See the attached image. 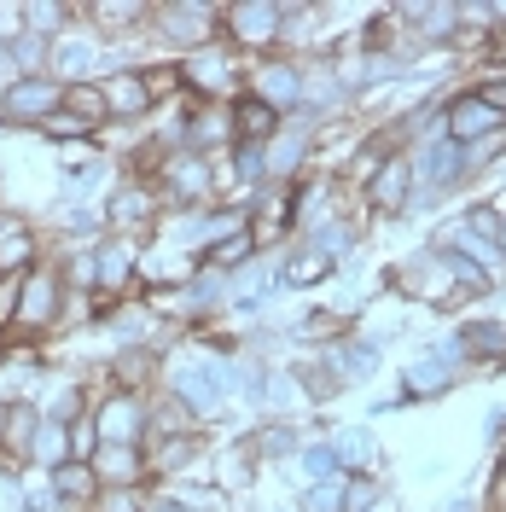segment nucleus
<instances>
[{
  "label": "nucleus",
  "mask_w": 506,
  "mask_h": 512,
  "mask_svg": "<svg viewBox=\"0 0 506 512\" xmlns=\"http://www.w3.org/2000/svg\"><path fill=\"white\" fill-rule=\"evenodd\" d=\"M35 431H41V425H35L30 408H12V414H6V437H12V448H30Z\"/></svg>",
  "instance_id": "22"
},
{
  "label": "nucleus",
  "mask_w": 506,
  "mask_h": 512,
  "mask_svg": "<svg viewBox=\"0 0 506 512\" xmlns=\"http://www.w3.org/2000/svg\"><path fill=\"white\" fill-rule=\"evenodd\" d=\"M94 437L105 448H128L140 437V402H128V396H111L105 408L94 414Z\"/></svg>",
  "instance_id": "3"
},
{
  "label": "nucleus",
  "mask_w": 506,
  "mask_h": 512,
  "mask_svg": "<svg viewBox=\"0 0 506 512\" xmlns=\"http://www.w3.org/2000/svg\"><path fill=\"white\" fill-rule=\"evenodd\" d=\"M477 99H483L489 111H506V82H495V88H483V94H477Z\"/></svg>",
  "instance_id": "38"
},
{
  "label": "nucleus",
  "mask_w": 506,
  "mask_h": 512,
  "mask_svg": "<svg viewBox=\"0 0 506 512\" xmlns=\"http://www.w3.org/2000/svg\"><path fill=\"white\" fill-rule=\"evenodd\" d=\"M303 94V82H297V70H285V64H268V70H262V105H268V111H274V105H291V99Z\"/></svg>",
  "instance_id": "10"
},
{
  "label": "nucleus",
  "mask_w": 506,
  "mask_h": 512,
  "mask_svg": "<svg viewBox=\"0 0 506 512\" xmlns=\"http://www.w3.org/2000/svg\"><path fill=\"white\" fill-rule=\"evenodd\" d=\"M268 128H274V111H268L262 99H245V105H239V134H245V146H256Z\"/></svg>",
  "instance_id": "15"
},
{
  "label": "nucleus",
  "mask_w": 506,
  "mask_h": 512,
  "mask_svg": "<svg viewBox=\"0 0 506 512\" xmlns=\"http://www.w3.org/2000/svg\"><path fill=\"white\" fill-rule=\"evenodd\" d=\"M454 158H460L454 146H437V152L425 158V181H448V175H454Z\"/></svg>",
  "instance_id": "28"
},
{
  "label": "nucleus",
  "mask_w": 506,
  "mask_h": 512,
  "mask_svg": "<svg viewBox=\"0 0 506 512\" xmlns=\"http://www.w3.org/2000/svg\"><path fill=\"white\" fill-rule=\"evenodd\" d=\"M274 30H280V6H268V0L233 6V35H239V41H268Z\"/></svg>",
  "instance_id": "7"
},
{
  "label": "nucleus",
  "mask_w": 506,
  "mask_h": 512,
  "mask_svg": "<svg viewBox=\"0 0 506 512\" xmlns=\"http://www.w3.org/2000/svg\"><path fill=\"white\" fill-rule=\"evenodd\" d=\"M59 88L53 82H41V76H24V82H12L6 94H0V117L6 123H47V111L59 105Z\"/></svg>",
  "instance_id": "1"
},
{
  "label": "nucleus",
  "mask_w": 506,
  "mask_h": 512,
  "mask_svg": "<svg viewBox=\"0 0 506 512\" xmlns=\"http://www.w3.org/2000/svg\"><path fill=\"white\" fill-rule=\"evenodd\" d=\"M344 361H349V373H367V367H379V350H367V344H355V350H349Z\"/></svg>",
  "instance_id": "36"
},
{
  "label": "nucleus",
  "mask_w": 506,
  "mask_h": 512,
  "mask_svg": "<svg viewBox=\"0 0 506 512\" xmlns=\"http://www.w3.org/2000/svg\"><path fill=\"white\" fill-rule=\"evenodd\" d=\"M12 303H18V286H12V280H6V286H0V320L12 315Z\"/></svg>",
  "instance_id": "40"
},
{
  "label": "nucleus",
  "mask_w": 506,
  "mask_h": 512,
  "mask_svg": "<svg viewBox=\"0 0 506 512\" xmlns=\"http://www.w3.org/2000/svg\"><path fill=\"white\" fill-rule=\"evenodd\" d=\"M262 448H268V454H285V448H291V431H268V437H262Z\"/></svg>",
  "instance_id": "39"
},
{
  "label": "nucleus",
  "mask_w": 506,
  "mask_h": 512,
  "mask_svg": "<svg viewBox=\"0 0 506 512\" xmlns=\"http://www.w3.org/2000/svg\"><path fill=\"white\" fill-rule=\"evenodd\" d=\"M448 128H454V140H483V134H495V128H501V111H489L477 94H466V99H454Z\"/></svg>",
  "instance_id": "5"
},
{
  "label": "nucleus",
  "mask_w": 506,
  "mask_h": 512,
  "mask_svg": "<svg viewBox=\"0 0 506 512\" xmlns=\"http://www.w3.org/2000/svg\"><path fill=\"white\" fill-rule=\"evenodd\" d=\"M454 350H460V344H437L431 355H419V361H413V367H408V390H413V396H437V390L454 379Z\"/></svg>",
  "instance_id": "4"
},
{
  "label": "nucleus",
  "mask_w": 506,
  "mask_h": 512,
  "mask_svg": "<svg viewBox=\"0 0 506 512\" xmlns=\"http://www.w3.org/2000/svg\"><path fill=\"white\" fill-rule=\"evenodd\" d=\"M99 466H105V472H117V478H128V472H134V448H105V454H99Z\"/></svg>",
  "instance_id": "31"
},
{
  "label": "nucleus",
  "mask_w": 506,
  "mask_h": 512,
  "mask_svg": "<svg viewBox=\"0 0 506 512\" xmlns=\"http://www.w3.org/2000/svg\"><path fill=\"white\" fill-rule=\"evenodd\" d=\"M24 18H30V24H41V30H47V24H59V6H30Z\"/></svg>",
  "instance_id": "37"
},
{
  "label": "nucleus",
  "mask_w": 506,
  "mask_h": 512,
  "mask_svg": "<svg viewBox=\"0 0 506 512\" xmlns=\"http://www.w3.org/2000/svg\"><path fill=\"white\" fill-rule=\"evenodd\" d=\"M53 483H59V495H88V483H94V466H82V460H64L59 472H53Z\"/></svg>",
  "instance_id": "20"
},
{
  "label": "nucleus",
  "mask_w": 506,
  "mask_h": 512,
  "mask_svg": "<svg viewBox=\"0 0 506 512\" xmlns=\"http://www.w3.org/2000/svg\"><path fill=\"white\" fill-rule=\"evenodd\" d=\"M338 507H344V483L320 478L315 489H309V512H338Z\"/></svg>",
  "instance_id": "23"
},
{
  "label": "nucleus",
  "mask_w": 506,
  "mask_h": 512,
  "mask_svg": "<svg viewBox=\"0 0 506 512\" xmlns=\"http://www.w3.org/2000/svg\"><path fill=\"white\" fill-rule=\"evenodd\" d=\"M373 512H384V507H373Z\"/></svg>",
  "instance_id": "42"
},
{
  "label": "nucleus",
  "mask_w": 506,
  "mask_h": 512,
  "mask_svg": "<svg viewBox=\"0 0 506 512\" xmlns=\"http://www.w3.org/2000/svg\"><path fill=\"white\" fill-rule=\"evenodd\" d=\"M88 59H94V47H88V41H64V47H59V70H70V76H82Z\"/></svg>",
  "instance_id": "26"
},
{
  "label": "nucleus",
  "mask_w": 506,
  "mask_h": 512,
  "mask_svg": "<svg viewBox=\"0 0 506 512\" xmlns=\"http://www.w3.org/2000/svg\"><path fill=\"white\" fill-rule=\"evenodd\" d=\"M30 448L47 460V466H53V472H59V466H64V425H59V419H53V425H41Z\"/></svg>",
  "instance_id": "18"
},
{
  "label": "nucleus",
  "mask_w": 506,
  "mask_h": 512,
  "mask_svg": "<svg viewBox=\"0 0 506 512\" xmlns=\"http://www.w3.org/2000/svg\"><path fill=\"white\" fill-rule=\"evenodd\" d=\"M146 82L140 76H117L111 88H105V111H123V117H134V111H146Z\"/></svg>",
  "instance_id": "12"
},
{
  "label": "nucleus",
  "mask_w": 506,
  "mask_h": 512,
  "mask_svg": "<svg viewBox=\"0 0 506 512\" xmlns=\"http://www.w3.org/2000/svg\"><path fill=\"white\" fill-rule=\"evenodd\" d=\"M326 268H332V262H326L320 251H303V256H291V262H285V286H315V280L326 274Z\"/></svg>",
  "instance_id": "14"
},
{
  "label": "nucleus",
  "mask_w": 506,
  "mask_h": 512,
  "mask_svg": "<svg viewBox=\"0 0 506 512\" xmlns=\"http://www.w3.org/2000/svg\"><path fill=\"white\" fill-rule=\"evenodd\" d=\"M169 181H175V192H198V187H204V169H198V163H187V158H181V163H175V169H169Z\"/></svg>",
  "instance_id": "30"
},
{
  "label": "nucleus",
  "mask_w": 506,
  "mask_h": 512,
  "mask_svg": "<svg viewBox=\"0 0 506 512\" xmlns=\"http://www.w3.org/2000/svg\"><path fill=\"white\" fill-rule=\"evenodd\" d=\"M30 256H35L30 227L18 222V216H0V262H6V268H18V262H30Z\"/></svg>",
  "instance_id": "9"
},
{
  "label": "nucleus",
  "mask_w": 506,
  "mask_h": 512,
  "mask_svg": "<svg viewBox=\"0 0 506 512\" xmlns=\"http://www.w3.org/2000/svg\"><path fill=\"white\" fill-rule=\"evenodd\" d=\"M454 280H466L472 291H483V286H489V274H483L477 262H466V256H454Z\"/></svg>",
  "instance_id": "33"
},
{
  "label": "nucleus",
  "mask_w": 506,
  "mask_h": 512,
  "mask_svg": "<svg viewBox=\"0 0 506 512\" xmlns=\"http://www.w3.org/2000/svg\"><path fill=\"white\" fill-rule=\"evenodd\" d=\"M187 76L198 82V88H222L227 82V59L222 53H198V59L187 64Z\"/></svg>",
  "instance_id": "16"
},
{
  "label": "nucleus",
  "mask_w": 506,
  "mask_h": 512,
  "mask_svg": "<svg viewBox=\"0 0 506 512\" xmlns=\"http://www.w3.org/2000/svg\"><path fill=\"white\" fill-rule=\"evenodd\" d=\"M454 344H466V350H477V355H506V326H495V320H477V326H466Z\"/></svg>",
  "instance_id": "13"
},
{
  "label": "nucleus",
  "mask_w": 506,
  "mask_h": 512,
  "mask_svg": "<svg viewBox=\"0 0 506 512\" xmlns=\"http://www.w3.org/2000/svg\"><path fill=\"white\" fill-rule=\"evenodd\" d=\"M64 105H70V117H82V123H99V117H105V94H94V88H70Z\"/></svg>",
  "instance_id": "19"
},
{
  "label": "nucleus",
  "mask_w": 506,
  "mask_h": 512,
  "mask_svg": "<svg viewBox=\"0 0 506 512\" xmlns=\"http://www.w3.org/2000/svg\"><path fill=\"white\" fill-rule=\"evenodd\" d=\"M123 274H128V245H105L99 262H94V280H99V286H117Z\"/></svg>",
  "instance_id": "17"
},
{
  "label": "nucleus",
  "mask_w": 506,
  "mask_h": 512,
  "mask_svg": "<svg viewBox=\"0 0 506 512\" xmlns=\"http://www.w3.org/2000/svg\"><path fill=\"white\" fill-rule=\"evenodd\" d=\"M158 512H175V507H158Z\"/></svg>",
  "instance_id": "41"
},
{
  "label": "nucleus",
  "mask_w": 506,
  "mask_h": 512,
  "mask_svg": "<svg viewBox=\"0 0 506 512\" xmlns=\"http://www.w3.org/2000/svg\"><path fill=\"white\" fill-rule=\"evenodd\" d=\"M111 216H117V222H140V216H146V192L123 187L117 192V204H111Z\"/></svg>",
  "instance_id": "25"
},
{
  "label": "nucleus",
  "mask_w": 506,
  "mask_h": 512,
  "mask_svg": "<svg viewBox=\"0 0 506 512\" xmlns=\"http://www.w3.org/2000/svg\"><path fill=\"white\" fill-rule=\"evenodd\" d=\"M222 367H210V361H187L181 373H175V396L187 402L192 414H216L222 408Z\"/></svg>",
  "instance_id": "2"
},
{
  "label": "nucleus",
  "mask_w": 506,
  "mask_h": 512,
  "mask_svg": "<svg viewBox=\"0 0 506 512\" xmlns=\"http://www.w3.org/2000/svg\"><path fill=\"white\" fill-rule=\"evenodd\" d=\"M47 128H53V134H64V140H70V134H88V128H94V123H82V117H70V111H64V117H47Z\"/></svg>",
  "instance_id": "34"
},
{
  "label": "nucleus",
  "mask_w": 506,
  "mask_h": 512,
  "mask_svg": "<svg viewBox=\"0 0 506 512\" xmlns=\"http://www.w3.org/2000/svg\"><path fill=\"white\" fill-rule=\"evenodd\" d=\"M297 158H303V128H291L285 140H274V169H297Z\"/></svg>",
  "instance_id": "27"
},
{
  "label": "nucleus",
  "mask_w": 506,
  "mask_h": 512,
  "mask_svg": "<svg viewBox=\"0 0 506 512\" xmlns=\"http://www.w3.org/2000/svg\"><path fill=\"white\" fill-rule=\"evenodd\" d=\"M169 35H204V6H169Z\"/></svg>",
  "instance_id": "21"
},
{
  "label": "nucleus",
  "mask_w": 506,
  "mask_h": 512,
  "mask_svg": "<svg viewBox=\"0 0 506 512\" xmlns=\"http://www.w3.org/2000/svg\"><path fill=\"white\" fill-rule=\"evenodd\" d=\"M349 239H355L349 227H320V245H315V251L326 256V262H332V256H338V251H349Z\"/></svg>",
  "instance_id": "29"
},
{
  "label": "nucleus",
  "mask_w": 506,
  "mask_h": 512,
  "mask_svg": "<svg viewBox=\"0 0 506 512\" xmlns=\"http://www.w3.org/2000/svg\"><path fill=\"white\" fill-rule=\"evenodd\" d=\"M99 512H140V501H134L128 489H111V495L99 501Z\"/></svg>",
  "instance_id": "35"
},
{
  "label": "nucleus",
  "mask_w": 506,
  "mask_h": 512,
  "mask_svg": "<svg viewBox=\"0 0 506 512\" xmlns=\"http://www.w3.org/2000/svg\"><path fill=\"white\" fill-rule=\"evenodd\" d=\"M408 181H413V169L402 158H390L379 169V175H373V210H402V198H408Z\"/></svg>",
  "instance_id": "8"
},
{
  "label": "nucleus",
  "mask_w": 506,
  "mask_h": 512,
  "mask_svg": "<svg viewBox=\"0 0 506 512\" xmlns=\"http://www.w3.org/2000/svg\"><path fill=\"white\" fill-rule=\"evenodd\" d=\"M53 309H59V280L53 274H30L24 291H18V315L30 326H41V320H53Z\"/></svg>",
  "instance_id": "6"
},
{
  "label": "nucleus",
  "mask_w": 506,
  "mask_h": 512,
  "mask_svg": "<svg viewBox=\"0 0 506 512\" xmlns=\"http://www.w3.org/2000/svg\"><path fill=\"white\" fill-rule=\"evenodd\" d=\"M332 460H344V466H373L379 448H373V437H367L361 425H349V431H338V443H332Z\"/></svg>",
  "instance_id": "11"
},
{
  "label": "nucleus",
  "mask_w": 506,
  "mask_h": 512,
  "mask_svg": "<svg viewBox=\"0 0 506 512\" xmlns=\"http://www.w3.org/2000/svg\"><path fill=\"white\" fill-rule=\"evenodd\" d=\"M303 466H309V478H332V466H338V460H332V448H309V454H303Z\"/></svg>",
  "instance_id": "32"
},
{
  "label": "nucleus",
  "mask_w": 506,
  "mask_h": 512,
  "mask_svg": "<svg viewBox=\"0 0 506 512\" xmlns=\"http://www.w3.org/2000/svg\"><path fill=\"white\" fill-rule=\"evenodd\" d=\"M256 251V233H233V239H227V245H216V262H222V268H239V262H245V256Z\"/></svg>",
  "instance_id": "24"
}]
</instances>
